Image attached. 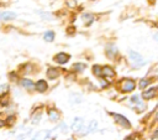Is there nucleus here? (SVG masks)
Returning a JSON list of instances; mask_svg holds the SVG:
<instances>
[{
	"label": "nucleus",
	"mask_w": 158,
	"mask_h": 140,
	"mask_svg": "<svg viewBox=\"0 0 158 140\" xmlns=\"http://www.w3.org/2000/svg\"><path fill=\"white\" fill-rule=\"evenodd\" d=\"M74 69L81 72L83 69H85V64H83V63H75V64H74Z\"/></svg>",
	"instance_id": "obj_19"
},
{
	"label": "nucleus",
	"mask_w": 158,
	"mask_h": 140,
	"mask_svg": "<svg viewBox=\"0 0 158 140\" xmlns=\"http://www.w3.org/2000/svg\"><path fill=\"white\" fill-rule=\"evenodd\" d=\"M40 119H41V113H37V114L35 115V118L32 119V123H33V124H37V123L40 121Z\"/></svg>",
	"instance_id": "obj_21"
},
{
	"label": "nucleus",
	"mask_w": 158,
	"mask_h": 140,
	"mask_svg": "<svg viewBox=\"0 0 158 140\" xmlns=\"http://www.w3.org/2000/svg\"><path fill=\"white\" fill-rule=\"evenodd\" d=\"M9 102H10V97L7 93H4L0 95V105L1 107H6L9 104Z\"/></svg>",
	"instance_id": "obj_15"
},
{
	"label": "nucleus",
	"mask_w": 158,
	"mask_h": 140,
	"mask_svg": "<svg viewBox=\"0 0 158 140\" xmlns=\"http://www.w3.org/2000/svg\"><path fill=\"white\" fill-rule=\"evenodd\" d=\"M130 59L133 62L135 67H141V66L144 64V59H143V57H142L138 52L130 51Z\"/></svg>",
	"instance_id": "obj_3"
},
{
	"label": "nucleus",
	"mask_w": 158,
	"mask_h": 140,
	"mask_svg": "<svg viewBox=\"0 0 158 140\" xmlns=\"http://www.w3.org/2000/svg\"><path fill=\"white\" fill-rule=\"evenodd\" d=\"M157 95V89L156 88H149V89H147V90H144L143 92V94H142V97H143V99H152V98H154Z\"/></svg>",
	"instance_id": "obj_7"
},
{
	"label": "nucleus",
	"mask_w": 158,
	"mask_h": 140,
	"mask_svg": "<svg viewBox=\"0 0 158 140\" xmlns=\"http://www.w3.org/2000/svg\"><path fill=\"white\" fill-rule=\"evenodd\" d=\"M152 139H158V130H156V131L153 133V135H152Z\"/></svg>",
	"instance_id": "obj_25"
},
{
	"label": "nucleus",
	"mask_w": 158,
	"mask_h": 140,
	"mask_svg": "<svg viewBox=\"0 0 158 140\" xmlns=\"http://www.w3.org/2000/svg\"><path fill=\"white\" fill-rule=\"evenodd\" d=\"M81 128H83V118H75L72 124V129L74 131H79L81 130Z\"/></svg>",
	"instance_id": "obj_9"
},
{
	"label": "nucleus",
	"mask_w": 158,
	"mask_h": 140,
	"mask_svg": "<svg viewBox=\"0 0 158 140\" xmlns=\"http://www.w3.org/2000/svg\"><path fill=\"white\" fill-rule=\"evenodd\" d=\"M40 15H43L44 19H51V15L49 14H46V12H40Z\"/></svg>",
	"instance_id": "obj_24"
},
{
	"label": "nucleus",
	"mask_w": 158,
	"mask_h": 140,
	"mask_svg": "<svg viewBox=\"0 0 158 140\" xmlns=\"http://www.w3.org/2000/svg\"><path fill=\"white\" fill-rule=\"evenodd\" d=\"M117 48H116V46L115 45H109V46H106V55H107V57H110V58H115L116 56H117Z\"/></svg>",
	"instance_id": "obj_5"
},
{
	"label": "nucleus",
	"mask_w": 158,
	"mask_h": 140,
	"mask_svg": "<svg viewBox=\"0 0 158 140\" xmlns=\"http://www.w3.org/2000/svg\"><path fill=\"white\" fill-rule=\"evenodd\" d=\"M148 84H149V81L148 79H141L139 81V88H142V89L146 88Z\"/></svg>",
	"instance_id": "obj_20"
},
{
	"label": "nucleus",
	"mask_w": 158,
	"mask_h": 140,
	"mask_svg": "<svg viewBox=\"0 0 158 140\" xmlns=\"http://www.w3.org/2000/svg\"><path fill=\"white\" fill-rule=\"evenodd\" d=\"M135 87H136V83H135V81H132V79L125 78V79H122V81L120 82V89H121V92H123V93L132 92V90L135 89Z\"/></svg>",
	"instance_id": "obj_1"
},
{
	"label": "nucleus",
	"mask_w": 158,
	"mask_h": 140,
	"mask_svg": "<svg viewBox=\"0 0 158 140\" xmlns=\"http://www.w3.org/2000/svg\"><path fill=\"white\" fill-rule=\"evenodd\" d=\"M69 58H70V56H69L68 53H64V52L57 53V55L54 56V61H56L57 63H59V64H64V63H67V62L69 61Z\"/></svg>",
	"instance_id": "obj_4"
},
{
	"label": "nucleus",
	"mask_w": 158,
	"mask_h": 140,
	"mask_svg": "<svg viewBox=\"0 0 158 140\" xmlns=\"http://www.w3.org/2000/svg\"><path fill=\"white\" fill-rule=\"evenodd\" d=\"M93 73H94L96 77H102V73H101V67H100V66H98V64L93 66Z\"/></svg>",
	"instance_id": "obj_18"
},
{
	"label": "nucleus",
	"mask_w": 158,
	"mask_h": 140,
	"mask_svg": "<svg viewBox=\"0 0 158 140\" xmlns=\"http://www.w3.org/2000/svg\"><path fill=\"white\" fill-rule=\"evenodd\" d=\"M48 116H49V120L51 121H57L59 119V113L56 109L51 108V109H48Z\"/></svg>",
	"instance_id": "obj_12"
},
{
	"label": "nucleus",
	"mask_w": 158,
	"mask_h": 140,
	"mask_svg": "<svg viewBox=\"0 0 158 140\" xmlns=\"http://www.w3.org/2000/svg\"><path fill=\"white\" fill-rule=\"evenodd\" d=\"M67 5H69L70 7H74V6H77V2H75V0H67Z\"/></svg>",
	"instance_id": "obj_23"
},
{
	"label": "nucleus",
	"mask_w": 158,
	"mask_h": 140,
	"mask_svg": "<svg viewBox=\"0 0 158 140\" xmlns=\"http://www.w3.org/2000/svg\"><path fill=\"white\" fill-rule=\"evenodd\" d=\"M67 32H68V33H73V32H74V27H70V28H68V30H67Z\"/></svg>",
	"instance_id": "obj_26"
},
{
	"label": "nucleus",
	"mask_w": 158,
	"mask_h": 140,
	"mask_svg": "<svg viewBox=\"0 0 158 140\" xmlns=\"http://www.w3.org/2000/svg\"><path fill=\"white\" fill-rule=\"evenodd\" d=\"M4 125H5V121H1L0 120V126H4Z\"/></svg>",
	"instance_id": "obj_28"
},
{
	"label": "nucleus",
	"mask_w": 158,
	"mask_h": 140,
	"mask_svg": "<svg viewBox=\"0 0 158 140\" xmlns=\"http://www.w3.org/2000/svg\"><path fill=\"white\" fill-rule=\"evenodd\" d=\"M47 82L46 81H43V79H40L36 84H35V88L40 92V93H43V92H46L47 90Z\"/></svg>",
	"instance_id": "obj_8"
},
{
	"label": "nucleus",
	"mask_w": 158,
	"mask_h": 140,
	"mask_svg": "<svg viewBox=\"0 0 158 140\" xmlns=\"http://www.w3.org/2000/svg\"><path fill=\"white\" fill-rule=\"evenodd\" d=\"M16 17V14L15 12H11V11H4L0 14V21H9V20H14Z\"/></svg>",
	"instance_id": "obj_6"
},
{
	"label": "nucleus",
	"mask_w": 158,
	"mask_h": 140,
	"mask_svg": "<svg viewBox=\"0 0 158 140\" xmlns=\"http://www.w3.org/2000/svg\"><path fill=\"white\" fill-rule=\"evenodd\" d=\"M81 20H83V22H84L85 26H89V25L93 22L94 17H93L91 14H83V15H81Z\"/></svg>",
	"instance_id": "obj_13"
},
{
	"label": "nucleus",
	"mask_w": 158,
	"mask_h": 140,
	"mask_svg": "<svg viewBox=\"0 0 158 140\" xmlns=\"http://www.w3.org/2000/svg\"><path fill=\"white\" fill-rule=\"evenodd\" d=\"M14 121H15V116L14 115H11V116H9L7 119H6V123L10 125V124H14Z\"/></svg>",
	"instance_id": "obj_22"
},
{
	"label": "nucleus",
	"mask_w": 158,
	"mask_h": 140,
	"mask_svg": "<svg viewBox=\"0 0 158 140\" xmlns=\"http://www.w3.org/2000/svg\"><path fill=\"white\" fill-rule=\"evenodd\" d=\"M110 115L115 119V121H116L118 125H121V126H123V128H126V129L131 128V123H130V120L126 119L123 115L117 114V113H110Z\"/></svg>",
	"instance_id": "obj_2"
},
{
	"label": "nucleus",
	"mask_w": 158,
	"mask_h": 140,
	"mask_svg": "<svg viewBox=\"0 0 158 140\" xmlns=\"http://www.w3.org/2000/svg\"><path fill=\"white\" fill-rule=\"evenodd\" d=\"M20 84H21L22 87L27 88V89H32V88H35V84H33V82H32L31 79H26V78H23V79L20 81Z\"/></svg>",
	"instance_id": "obj_14"
},
{
	"label": "nucleus",
	"mask_w": 158,
	"mask_h": 140,
	"mask_svg": "<svg viewBox=\"0 0 158 140\" xmlns=\"http://www.w3.org/2000/svg\"><path fill=\"white\" fill-rule=\"evenodd\" d=\"M149 1H151V2H154V1H156V0H149Z\"/></svg>",
	"instance_id": "obj_29"
},
{
	"label": "nucleus",
	"mask_w": 158,
	"mask_h": 140,
	"mask_svg": "<svg viewBox=\"0 0 158 140\" xmlns=\"http://www.w3.org/2000/svg\"><path fill=\"white\" fill-rule=\"evenodd\" d=\"M96 128H98V123L95 120H93V121H90V124H89V126L86 129V133H93V131L96 130Z\"/></svg>",
	"instance_id": "obj_17"
},
{
	"label": "nucleus",
	"mask_w": 158,
	"mask_h": 140,
	"mask_svg": "<svg viewBox=\"0 0 158 140\" xmlns=\"http://www.w3.org/2000/svg\"><path fill=\"white\" fill-rule=\"evenodd\" d=\"M101 73H102L104 77H110V78H112V77L115 76V71H114L111 67H109V66L102 67V68H101Z\"/></svg>",
	"instance_id": "obj_10"
},
{
	"label": "nucleus",
	"mask_w": 158,
	"mask_h": 140,
	"mask_svg": "<svg viewBox=\"0 0 158 140\" xmlns=\"http://www.w3.org/2000/svg\"><path fill=\"white\" fill-rule=\"evenodd\" d=\"M58 76H59V71H58L57 68L51 67V68L47 69V77H48L49 79H56Z\"/></svg>",
	"instance_id": "obj_11"
},
{
	"label": "nucleus",
	"mask_w": 158,
	"mask_h": 140,
	"mask_svg": "<svg viewBox=\"0 0 158 140\" xmlns=\"http://www.w3.org/2000/svg\"><path fill=\"white\" fill-rule=\"evenodd\" d=\"M43 38L47 42H52L54 40V32L53 31H46L44 35H43Z\"/></svg>",
	"instance_id": "obj_16"
},
{
	"label": "nucleus",
	"mask_w": 158,
	"mask_h": 140,
	"mask_svg": "<svg viewBox=\"0 0 158 140\" xmlns=\"http://www.w3.org/2000/svg\"><path fill=\"white\" fill-rule=\"evenodd\" d=\"M4 89H7V85L4 84V87H0V90H4Z\"/></svg>",
	"instance_id": "obj_27"
}]
</instances>
